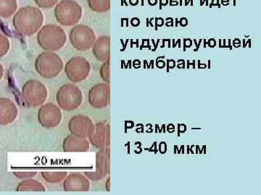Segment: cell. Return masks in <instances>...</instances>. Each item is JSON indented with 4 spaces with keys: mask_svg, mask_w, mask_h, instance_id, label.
<instances>
[{
    "mask_svg": "<svg viewBox=\"0 0 261 195\" xmlns=\"http://www.w3.org/2000/svg\"><path fill=\"white\" fill-rule=\"evenodd\" d=\"M44 23V15L39 8L27 6L15 13L13 25L20 35L31 37L39 31Z\"/></svg>",
    "mask_w": 261,
    "mask_h": 195,
    "instance_id": "obj_1",
    "label": "cell"
},
{
    "mask_svg": "<svg viewBox=\"0 0 261 195\" xmlns=\"http://www.w3.org/2000/svg\"><path fill=\"white\" fill-rule=\"evenodd\" d=\"M37 42L44 50L56 51L64 47L67 42V36L64 29L59 25L49 24L39 29Z\"/></svg>",
    "mask_w": 261,
    "mask_h": 195,
    "instance_id": "obj_2",
    "label": "cell"
},
{
    "mask_svg": "<svg viewBox=\"0 0 261 195\" xmlns=\"http://www.w3.org/2000/svg\"><path fill=\"white\" fill-rule=\"evenodd\" d=\"M64 63L61 56L53 51L41 53L36 58V70L42 78L51 79L61 74Z\"/></svg>",
    "mask_w": 261,
    "mask_h": 195,
    "instance_id": "obj_3",
    "label": "cell"
},
{
    "mask_svg": "<svg viewBox=\"0 0 261 195\" xmlns=\"http://www.w3.org/2000/svg\"><path fill=\"white\" fill-rule=\"evenodd\" d=\"M82 15V6L74 0H61L55 8L57 21L64 26H71L78 23Z\"/></svg>",
    "mask_w": 261,
    "mask_h": 195,
    "instance_id": "obj_4",
    "label": "cell"
},
{
    "mask_svg": "<svg viewBox=\"0 0 261 195\" xmlns=\"http://www.w3.org/2000/svg\"><path fill=\"white\" fill-rule=\"evenodd\" d=\"M56 101L58 107L63 110H76L83 102L82 90L75 84L67 83L60 88L56 94Z\"/></svg>",
    "mask_w": 261,
    "mask_h": 195,
    "instance_id": "obj_5",
    "label": "cell"
},
{
    "mask_svg": "<svg viewBox=\"0 0 261 195\" xmlns=\"http://www.w3.org/2000/svg\"><path fill=\"white\" fill-rule=\"evenodd\" d=\"M47 87L39 80H28L22 88V101L27 107H41L47 101Z\"/></svg>",
    "mask_w": 261,
    "mask_h": 195,
    "instance_id": "obj_6",
    "label": "cell"
},
{
    "mask_svg": "<svg viewBox=\"0 0 261 195\" xmlns=\"http://www.w3.org/2000/svg\"><path fill=\"white\" fill-rule=\"evenodd\" d=\"M70 42L77 50L86 51L93 47L96 35L93 29L88 25L80 24L75 25L69 32Z\"/></svg>",
    "mask_w": 261,
    "mask_h": 195,
    "instance_id": "obj_7",
    "label": "cell"
},
{
    "mask_svg": "<svg viewBox=\"0 0 261 195\" xmlns=\"http://www.w3.org/2000/svg\"><path fill=\"white\" fill-rule=\"evenodd\" d=\"M65 72L70 81L80 83L87 79L90 75L91 64L85 58L73 56L65 64Z\"/></svg>",
    "mask_w": 261,
    "mask_h": 195,
    "instance_id": "obj_8",
    "label": "cell"
},
{
    "mask_svg": "<svg viewBox=\"0 0 261 195\" xmlns=\"http://www.w3.org/2000/svg\"><path fill=\"white\" fill-rule=\"evenodd\" d=\"M61 108L53 104H43L38 111V121L43 127L53 129L61 123Z\"/></svg>",
    "mask_w": 261,
    "mask_h": 195,
    "instance_id": "obj_9",
    "label": "cell"
},
{
    "mask_svg": "<svg viewBox=\"0 0 261 195\" xmlns=\"http://www.w3.org/2000/svg\"><path fill=\"white\" fill-rule=\"evenodd\" d=\"M110 147L100 149L96 154L95 172H84L86 177L92 181L102 180L110 174Z\"/></svg>",
    "mask_w": 261,
    "mask_h": 195,
    "instance_id": "obj_10",
    "label": "cell"
},
{
    "mask_svg": "<svg viewBox=\"0 0 261 195\" xmlns=\"http://www.w3.org/2000/svg\"><path fill=\"white\" fill-rule=\"evenodd\" d=\"M89 102L95 109H104L111 102V87L109 84L99 83L89 91Z\"/></svg>",
    "mask_w": 261,
    "mask_h": 195,
    "instance_id": "obj_11",
    "label": "cell"
},
{
    "mask_svg": "<svg viewBox=\"0 0 261 195\" xmlns=\"http://www.w3.org/2000/svg\"><path fill=\"white\" fill-rule=\"evenodd\" d=\"M94 126L92 119L84 115L73 116L68 122L70 133L80 138H88L94 131Z\"/></svg>",
    "mask_w": 261,
    "mask_h": 195,
    "instance_id": "obj_12",
    "label": "cell"
},
{
    "mask_svg": "<svg viewBox=\"0 0 261 195\" xmlns=\"http://www.w3.org/2000/svg\"><path fill=\"white\" fill-rule=\"evenodd\" d=\"M111 127L109 123L99 122L94 126V131L88 137L91 144L95 148H108L111 144Z\"/></svg>",
    "mask_w": 261,
    "mask_h": 195,
    "instance_id": "obj_13",
    "label": "cell"
},
{
    "mask_svg": "<svg viewBox=\"0 0 261 195\" xmlns=\"http://www.w3.org/2000/svg\"><path fill=\"white\" fill-rule=\"evenodd\" d=\"M18 109L13 101L6 98H0V124L8 125L16 120Z\"/></svg>",
    "mask_w": 261,
    "mask_h": 195,
    "instance_id": "obj_14",
    "label": "cell"
},
{
    "mask_svg": "<svg viewBox=\"0 0 261 195\" xmlns=\"http://www.w3.org/2000/svg\"><path fill=\"white\" fill-rule=\"evenodd\" d=\"M63 187L65 191H87L89 190L90 184L86 176L73 173L65 177Z\"/></svg>",
    "mask_w": 261,
    "mask_h": 195,
    "instance_id": "obj_15",
    "label": "cell"
},
{
    "mask_svg": "<svg viewBox=\"0 0 261 195\" xmlns=\"http://www.w3.org/2000/svg\"><path fill=\"white\" fill-rule=\"evenodd\" d=\"M92 53L96 59L99 61L108 60L111 57V37L109 36H103L96 39Z\"/></svg>",
    "mask_w": 261,
    "mask_h": 195,
    "instance_id": "obj_16",
    "label": "cell"
},
{
    "mask_svg": "<svg viewBox=\"0 0 261 195\" xmlns=\"http://www.w3.org/2000/svg\"><path fill=\"white\" fill-rule=\"evenodd\" d=\"M89 149V143L87 138L70 135L63 140V150L64 152H87Z\"/></svg>",
    "mask_w": 261,
    "mask_h": 195,
    "instance_id": "obj_17",
    "label": "cell"
},
{
    "mask_svg": "<svg viewBox=\"0 0 261 195\" xmlns=\"http://www.w3.org/2000/svg\"><path fill=\"white\" fill-rule=\"evenodd\" d=\"M16 191H45L46 187L40 181L33 179H27L19 183Z\"/></svg>",
    "mask_w": 261,
    "mask_h": 195,
    "instance_id": "obj_18",
    "label": "cell"
},
{
    "mask_svg": "<svg viewBox=\"0 0 261 195\" xmlns=\"http://www.w3.org/2000/svg\"><path fill=\"white\" fill-rule=\"evenodd\" d=\"M17 8V0H0V18H10L16 13Z\"/></svg>",
    "mask_w": 261,
    "mask_h": 195,
    "instance_id": "obj_19",
    "label": "cell"
},
{
    "mask_svg": "<svg viewBox=\"0 0 261 195\" xmlns=\"http://www.w3.org/2000/svg\"><path fill=\"white\" fill-rule=\"evenodd\" d=\"M42 176L47 182L56 184L64 180L68 176V173L64 171H44L42 172Z\"/></svg>",
    "mask_w": 261,
    "mask_h": 195,
    "instance_id": "obj_20",
    "label": "cell"
},
{
    "mask_svg": "<svg viewBox=\"0 0 261 195\" xmlns=\"http://www.w3.org/2000/svg\"><path fill=\"white\" fill-rule=\"evenodd\" d=\"M88 5L95 13H104L111 10V0H88Z\"/></svg>",
    "mask_w": 261,
    "mask_h": 195,
    "instance_id": "obj_21",
    "label": "cell"
},
{
    "mask_svg": "<svg viewBox=\"0 0 261 195\" xmlns=\"http://www.w3.org/2000/svg\"><path fill=\"white\" fill-rule=\"evenodd\" d=\"M10 44L8 38L0 32V58L6 56L9 52Z\"/></svg>",
    "mask_w": 261,
    "mask_h": 195,
    "instance_id": "obj_22",
    "label": "cell"
},
{
    "mask_svg": "<svg viewBox=\"0 0 261 195\" xmlns=\"http://www.w3.org/2000/svg\"><path fill=\"white\" fill-rule=\"evenodd\" d=\"M101 78L106 83L109 84L111 83V75H110V59L104 61L102 66H101L100 70H99Z\"/></svg>",
    "mask_w": 261,
    "mask_h": 195,
    "instance_id": "obj_23",
    "label": "cell"
},
{
    "mask_svg": "<svg viewBox=\"0 0 261 195\" xmlns=\"http://www.w3.org/2000/svg\"><path fill=\"white\" fill-rule=\"evenodd\" d=\"M34 1L35 2L37 6L44 9L53 8L59 3V0H34Z\"/></svg>",
    "mask_w": 261,
    "mask_h": 195,
    "instance_id": "obj_24",
    "label": "cell"
},
{
    "mask_svg": "<svg viewBox=\"0 0 261 195\" xmlns=\"http://www.w3.org/2000/svg\"><path fill=\"white\" fill-rule=\"evenodd\" d=\"M13 174L18 179H32V178L36 177L37 172H14Z\"/></svg>",
    "mask_w": 261,
    "mask_h": 195,
    "instance_id": "obj_25",
    "label": "cell"
},
{
    "mask_svg": "<svg viewBox=\"0 0 261 195\" xmlns=\"http://www.w3.org/2000/svg\"><path fill=\"white\" fill-rule=\"evenodd\" d=\"M156 29L155 30H158L157 28V25H159V26H162L163 25V23H164V21H163V19L161 18H156Z\"/></svg>",
    "mask_w": 261,
    "mask_h": 195,
    "instance_id": "obj_26",
    "label": "cell"
},
{
    "mask_svg": "<svg viewBox=\"0 0 261 195\" xmlns=\"http://www.w3.org/2000/svg\"><path fill=\"white\" fill-rule=\"evenodd\" d=\"M180 25L181 26L185 27L187 26V24H188V21H187V19L185 18H182L181 20H180Z\"/></svg>",
    "mask_w": 261,
    "mask_h": 195,
    "instance_id": "obj_27",
    "label": "cell"
},
{
    "mask_svg": "<svg viewBox=\"0 0 261 195\" xmlns=\"http://www.w3.org/2000/svg\"><path fill=\"white\" fill-rule=\"evenodd\" d=\"M3 75H4V68H3L2 63L0 62V81L3 79Z\"/></svg>",
    "mask_w": 261,
    "mask_h": 195,
    "instance_id": "obj_28",
    "label": "cell"
},
{
    "mask_svg": "<svg viewBox=\"0 0 261 195\" xmlns=\"http://www.w3.org/2000/svg\"><path fill=\"white\" fill-rule=\"evenodd\" d=\"M208 44L211 47H214L216 46V42H215L214 39H211V40L209 41Z\"/></svg>",
    "mask_w": 261,
    "mask_h": 195,
    "instance_id": "obj_29",
    "label": "cell"
},
{
    "mask_svg": "<svg viewBox=\"0 0 261 195\" xmlns=\"http://www.w3.org/2000/svg\"><path fill=\"white\" fill-rule=\"evenodd\" d=\"M149 5H155L157 4L158 0H149Z\"/></svg>",
    "mask_w": 261,
    "mask_h": 195,
    "instance_id": "obj_30",
    "label": "cell"
},
{
    "mask_svg": "<svg viewBox=\"0 0 261 195\" xmlns=\"http://www.w3.org/2000/svg\"><path fill=\"white\" fill-rule=\"evenodd\" d=\"M110 179H111V178H108V181H107V185H106V189H107L108 191H109L110 190V188H109V182H110Z\"/></svg>",
    "mask_w": 261,
    "mask_h": 195,
    "instance_id": "obj_31",
    "label": "cell"
}]
</instances>
